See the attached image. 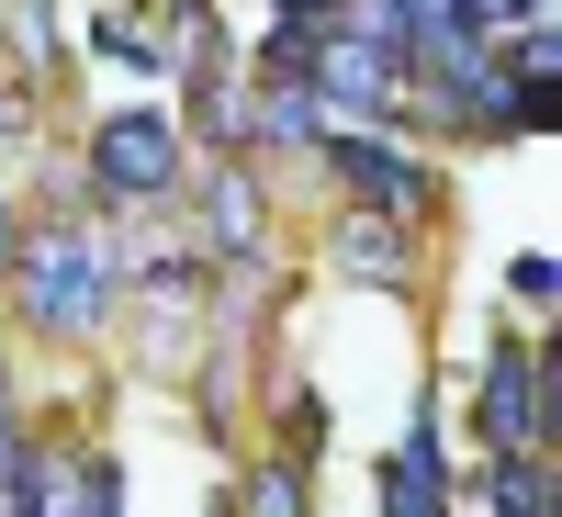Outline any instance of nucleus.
Wrapping results in <instances>:
<instances>
[{"mask_svg":"<svg viewBox=\"0 0 562 517\" xmlns=\"http://www.w3.org/2000/svg\"><path fill=\"white\" fill-rule=\"evenodd\" d=\"M113 281L124 259L102 248V225H45L34 248H12V293L34 326H57V338H90V326L113 315Z\"/></svg>","mask_w":562,"mask_h":517,"instance_id":"obj_1","label":"nucleus"},{"mask_svg":"<svg viewBox=\"0 0 562 517\" xmlns=\"http://www.w3.org/2000/svg\"><path fill=\"white\" fill-rule=\"evenodd\" d=\"M180 180V135L158 113H113L90 135V203H158Z\"/></svg>","mask_w":562,"mask_h":517,"instance_id":"obj_2","label":"nucleus"},{"mask_svg":"<svg viewBox=\"0 0 562 517\" xmlns=\"http://www.w3.org/2000/svg\"><path fill=\"white\" fill-rule=\"evenodd\" d=\"M338 180H349V214H394V225H416L439 203V169L416 147H394V135H338Z\"/></svg>","mask_w":562,"mask_h":517,"instance_id":"obj_3","label":"nucleus"},{"mask_svg":"<svg viewBox=\"0 0 562 517\" xmlns=\"http://www.w3.org/2000/svg\"><path fill=\"white\" fill-rule=\"evenodd\" d=\"M383 517H450V473H439V428L416 416L383 461Z\"/></svg>","mask_w":562,"mask_h":517,"instance_id":"obj_4","label":"nucleus"},{"mask_svg":"<svg viewBox=\"0 0 562 517\" xmlns=\"http://www.w3.org/2000/svg\"><path fill=\"white\" fill-rule=\"evenodd\" d=\"M338 270L349 281H405V225L394 214H349L338 225Z\"/></svg>","mask_w":562,"mask_h":517,"instance_id":"obj_5","label":"nucleus"},{"mask_svg":"<svg viewBox=\"0 0 562 517\" xmlns=\"http://www.w3.org/2000/svg\"><path fill=\"white\" fill-rule=\"evenodd\" d=\"M12 45H23V68H34V79L57 68V0H12Z\"/></svg>","mask_w":562,"mask_h":517,"instance_id":"obj_6","label":"nucleus"},{"mask_svg":"<svg viewBox=\"0 0 562 517\" xmlns=\"http://www.w3.org/2000/svg\"><path fill=\"white\" fill-rule=\"evenodd\" d=\"M270 135H338V113H326L304 79H281V90H270Z\"/></svg>","mask_w":562,"mask_h":517,"instance_id":"obj_7","label":"nucleus"},{"mask_svg":"<svg viewBox=\"0 0 562 517\" xmlns=\"http://www.w3.org/2000/svg\"><path fill=\"white\" fill-rule=\"evenodd\" d=\"M237 517H304V461H270V473L248 484V506Z\"/></svg>","mask_w":562,"mask_h":517,"instance_id":"obj_8","label":"nucleus"},{"mask_svg":"<svg viewBox=\"0 0 562 517\" xmlns=\"http://www.w3.org/2000/svg\"><path fill=\"white\" fill-rule=\"evenodd\" d=\"M214 214H225V248H248V237H259V192H248L237 169H214Z\"/></svg>","mask_w":562,"mask_h":517,"instance_id":"obj_9","label":"nucleus"},{"mask_svg":"<svg viewBox=\"0 0 562 517\" xmlns=\"http://www.w3.org/2000/svg\"><path fill=\"white\" fill-rule=\"evenodd\" d=\"M90 45H102V57H158V34L135 23V12H102V23H90Z\"/></svg>","mask_w":562,"mask_h":517,"instance_id":"obj_10","label":"nucleus"},{"mask_svg":"<svg viewBox=\"0 0 562 517\" xmlns=\"http://www.w3.org/2000/svg\"><path fill=\"white\" fill-rule=\"evenodd\" d=\"M506 281H518V304H551L562 270H551V248H518V270H506Z\"/></svg>","mask_w":562,"mask_h":517,"instance_id":"obj_11","label":"nucleus"},{"mask_svg":"<svg viewBox=\"0 0 562 517\" xmlns=\"http://www.w3.org/2000/svg\"><path fill=\"white\" fill-rule=\"evenodd\" d=\"M270 12H281V23H326V12H338V0H270Z\"/></svg>","mask_w":562,"mask_h":517,"instance_id":"obj_12","label":"nucleus"},{"mask_svg":"<svg viewBox=\"0 0 562 517\" xmlns=\"http://www.w3.org/2000/svg\"><path fill=\"white\" fill-rule=\"evenodd\" d=\"M0 270H12V203H0Z\"/></svg>","mask_w":562,"mask_h":517,"instance_id":"obj_13","label":"nucleus"},{"mask_svg":"<svg viewBox=\"0 0 562 517\" xmlns=\"http://www.w3.org/2000/svg\"><path fill=\"white\" fill-rule=\"evenodd\" d=\"M540 517H551V506H540Z\"/></svg>","mask_w":562,"mask_h":517,"instance_id":"obj_14","label":"nucleus"}]
</instances>
